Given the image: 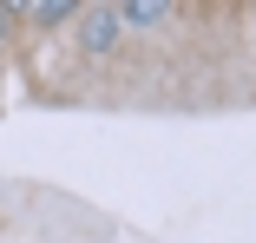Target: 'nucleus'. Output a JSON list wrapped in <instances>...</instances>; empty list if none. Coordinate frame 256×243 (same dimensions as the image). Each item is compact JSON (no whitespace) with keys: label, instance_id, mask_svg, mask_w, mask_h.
<instances>
[{"label":"nucleus","instance_id":"nucleus-1","mask_svg":"<svg viewBox=\"0 0 256 243\" xmlns=\"http://www.w3.org/2000/svg\"><path fill=\"white\" fill-rule=\"evenodd\" d=\"M118 33H125L118 7H79V46H86V53H112Z\"/></svg>","mask_w":256,"mask_h":243},{"label":"nucleus","instance_id":"nucleus-2","mask_svg":"<svg viewBox=\"0 0 256 243\" xmlns=\"http://www.w3.org/2000/svg\"><path fill=\"white\" fill-rule=\"evenodd\" d=\"M118 20L125 26H158V20H171V7L164 0H132V7H118Z\"/></svg>","mask_w":256,"mask_h":243},{"label":"nucleus","instance_id":"nucleus-3","mask_svg":"<svg viewBox=\"0 0 256 243\" xmlns=\"http://www.w3.org/2000/svg\"><path fill=\"white\" fill-rule=\"evenodd\" d=\"M33 20H79V7L72 0H40V7H26Z\"/></svg>","mask_w":256,"mask_h":243},{"label":"nucleus","instance_id":"nucleus-4","mask_svg":"<svg viewBox=\"0 0 256 243\" xmlns=\"http://www.w3.org/2000/svg\"><path fill=\"white\" fill-rule=\"evenodd\" d=\"M0 20H7V14H0Z\"/></svg>","mask_w":256,"mask_h":243}]
</instances>
